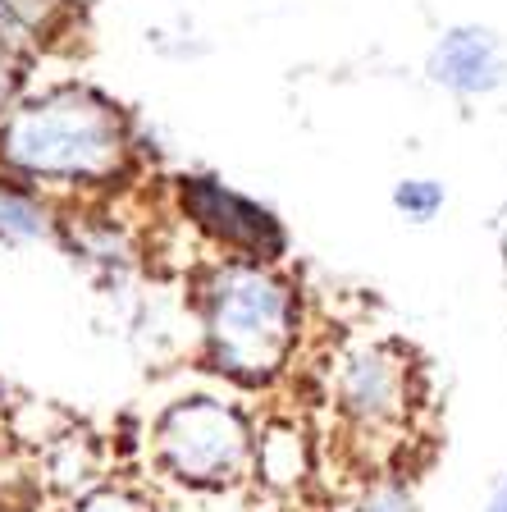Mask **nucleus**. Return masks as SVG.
I'll return each instance as SVG.
<instances>
[{
    "label": "nucleus",
    "mask_w": 507,
    "mask_h": 512,
    "mask_svg": "<svg viewBox=\"0 0 507 512\" xmlns=\"http://www.w3.org/2000/svg\"><path fill=\"white\" fill-rule=\"evenodd\" d=\"M169 202L215 256H238V261H261V266H284L293 252L288 224L279 211L252 192L224 183L211 170H183L169 179Z\"/></svg>",
    "instance_id": "4"
},
{
    "label": "nucleus",
    "mask_w": 507,
    "mask_h": 512,
    "mask_svg": "<svg viewBox=\"0 0 507 512\" xmlns=\"http://www.w3.org/2000/svg\"><path fill=\"white\" fill-rule=\"evenodd\" d=\"M138 128L142 119L96 83L28 87L0 119V170L51 197L115 188L138 160Z\"/></svg>",
    "instance_id": "1"
},
{
    "label": "nucleus",
    "mask_w": 507,
    "mask_h": 512,
    "mask_svg": "<svg viewBox=\"0 0 507 512\" xmlns=\"http://www.w3.org/2000/svg\"><path fill=\"white\" fill-rule=\"evenodd\" d=\"M46 480H51L64 499L101 485L106 476H101V444H96V435H87V430L55 435L51 448H46Z\"/></svg>",
    "instance_id": "10"
},
{
    "label": "nucleus",
    "mask_w": 507,
    "mask_h": 512,
    "mask_svg": "<svg viewBox=\"0 0 507 512\" xmlns=\"http://www.w3.org/2000/svg\"><path fill=\"white\" fill-rule=\"evenodd\" d=\"M0 421H5V407H0Z\"/></svg>",
    "instance_id": "16"
},
{
    "label": "nucleus",
    "mask_w": 507,
    "mask_h": 512,
    "mask_svg": "<svg viewBox=\"0 0 507 512\" xmlns=\"http://www.w3.org/2000/svg\"><path fill=\"white\" fill-rule=\"evenodd\" d=\"M329 407L357 439H389L412 421L416 366L393 339H361L329 366Z\"/></svg>",
    "instance_id": "5"
},
{
    "label": "nucleus",
    "mask_w": 507,
    "mask_h": 512,
    "mask_svg": "<svg viewBox=\"0 0 507 512\" xmlns=\"http://www.w3.org/2000/svg\"><path fill=\"white\" fill-rule=\"evenodd\" d=\"M480 512H507V471L494 480V490H489V499L480 503Z\"/></svg>",
    "instance_id": "15"
},
{
    "label": "nucleus",
    "mask_w": 507,
    "mask_h": 512,
    "mask_svg": "<svg viewBox=\"0 0 507 512\" xmlns=\"http://www.w3.org/2000/svg\"><path fill=\"white\" fill-rule=\"evenodd\" d=\"M389 206L407 224H434L448 206V183L434 174H402L389 188Z\"/></svg>",
    "instance_id": "11"
},
{
    "label": "nucleus",
    "mask_w": 507,
    "mask_h": 512,
    "mask_svg": "<svg viewBox=\"0 0 507 512\" xmlns=\"http://www.w3.org/2000/svg\"><path fill=\"white\" fill-rule=\"evenodd\" d=\"M64 512H156V499L128 480H101L92 490L74 494Z\"/></svg>",
    "instance_id": "12"
},
{
    "label": "nucleus",
    "mask_w": 507,
    "mask_h": 512,
    "mask_svg": "<svg viewBox=\"0 0 507 512\" xmlns=\"http://www.w3.org/2000/svg\"><path fill=\"white\" fill-rule=\"evenodd\" d=\"M201 366L233 389H275L302 348V288L284 266L206 256L192 270Z\"/></svg>",
    "instance_id": "2"
},
{
    "label": "nucleus",
    "mask_w": 507,
    "mask_h": 512,
    "mask_svg": "<svg viewBox=\"0 0 507 512\" xmlns=\"http://www.w3.org/2000/svg\"><path fill=\"white\" fill-rule=\"evenodd\" d=\"M28 64H32V55L0 42V119L10 115V106L28 92Z\"/></svg>",
    "instance_id": "14"
},
{
    "label": "nucleus",
    "mask_w": 507,
    "mask_h": 512,
    "mask_svg": "<svg viewBox=\"0 0 507 512\" xmlns=\"http://www.w3.org/2000/svg\"><path fill=\"white\" fill-rule=\"evenodd\" d=\"M425 83L453 101H485L507 87V46L489 23H448L425 51Z\"/></svg>",
    "instance_id": "6"
},
{
    "label": "nucleus",
    "mask_w": 507,
    "mask_h": 512,
    "mask_svg": "<svg viewBox=\"0 0 507 512\" xmlns=\"http://www.w3.org/2000/svg\"><path fill=\"white\" fill-rule=\"evenodd\" d=\"M64 206L51 192L32 188L0 170V247H51L60 243Z\"/></svg>",
    "instance_id": "7"
},
{
    "label": "nucleus",
    "mask_w": 507,
    "mask_h": 512,
    "mask_svg": "<svg viewBox=\"0 0 507 512\" xmlns=\"http://www.w3.org/2000/svg\"><path fill=\"white\" fill-rule=\"evenodd\" d=\"M151 467L192 494H220L252 476L256 416L224 394L169 398L147 430Z\"/></svg>",
    "instance_id": "3"
},
{
    "label": "nucleus",
    "mask_w": 507,
    "mask_h": 512,
    "mask_svg": "<svg viewBox=\"0 0 507 512\" xmlns=\"http://www.w3.org/2000/svg\"><path fill=\"white\" fill-rule=\"evenodd\" d=\"M343 512H416V494H412L407 480L380 476V480H366L361 494Z\"/></svg>",
    "instance_id": "13"
},
{
    "label": "nucleus",
    "mask_w": 507,
    "mask_h": 512,
    "mask_svg": "<svg viewBox=\"0 0 507 512\" xmlns=\"http://www.w3.org/2000/svg\"><path fill=\"white\" fill-rule=\"evenodd\" d=\"M74 23V0H0V42L23 55L46 51L64 32H74Z\"/></svg>",
    "instance_id": "9"
},
{
    "label": "nucleus",
    "mask_w": 507,
    "mask_h": 512,
    "mask_svg": "<svg viewBox=\"0 0 507 512\" xmlns=\"http://www.w3.org/2000/svg\"><path fill=\"white\" fill-rule=\"evenodd\" d=\"M252 476L270 490L288 494L311 476V444L307 430L297 421H270L256 426V453H252Z\"/></svg>",
    "instance_id": "8"
}]
</instances>
